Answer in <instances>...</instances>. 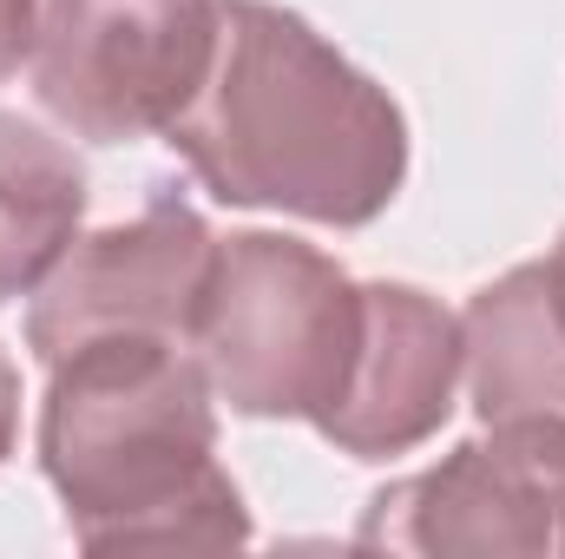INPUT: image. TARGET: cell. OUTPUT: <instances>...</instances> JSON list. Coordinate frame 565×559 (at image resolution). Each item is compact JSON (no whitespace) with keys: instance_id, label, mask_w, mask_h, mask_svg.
<instances>
[{"instance_id":"11","label":"cell","mask_w":565,"mask_h":559,"mask_svg":"<svg viewBox=\"0 0 565 559\" xmlns=\"http://www.w3.org/2000/svg\"><path fill=\"white\" fill-rule=\"evenodd\" d=\"M13 441H20V369L0 349V461L13 454Z\"/></svg>"},{"instance_id":"2","label":"cell","mask_w":565,"mask_h":559,"mask_svg":"<svg viewBox=\"0 0 565 559\" xmlns=\"http://www.w3.org/2000/svg\"><path fill=\"white\" fill-rule=\"evenodd\" d=\"M33 447L86 553L250 547V507L217 461V389L191 342L106 336L60 356Z\"/></svg>"},{"instance_id":"9","label":"cell","mask_w":565,"mask_h":559,"mask_svg":"<svg viewBox=\"0 0 565 559\" xmlns=\"http://www.w3.org/2000/svg\"><path fill=\"white\" fill-rule=\"evenodd\" d=\"M86 224V165L46 126L0 113V303L33 296Z\"/></svg>"},{"instance_id":"10","label":"cell","mask_w":565,"mask_h":559,"mask_svg":"<svg viewBox=\"0 0 565 559\" xmlns=\"http://www.w3.org/2000/svg\"><path fill=\"white\" fill-rule=\"evenodd\" d=\"M33 40H40V0H0V86L33 66Z\"/></svg>"},{"instance_id":"12","label":"cell","mask_w":565,"mask_h":559,"mask_svg":"<svg viewBox=\"0 0 565 559\" xmlns=\"http://www.w3.org/2000/svg\"><path fill=\"white\" fill-rule=\"evenodd\" d=\"M553 257H559V264H565V231H559V244H553Z\"/></svg>"},{"instance_id":"6","label":"cell","mask_w":565,"mask_h":559,"mask_svg":"<svg viewBox=\"0 0 565 559\" xmlns=\"http://www.w3.org/2000/svg\"><path fill=\"white\" fill-rule=\"evenodd\" d=\"M217 231L204 211L158 198L132 224H106L73 238L53 277L26 303V349L53 369L60 356L106 336H158L198 349V316L217 271Z\"/></svg>"},{"instance_id":"7","label":"cell","mask_w":565,"mask_h":559,"mask_svg":"<svg viewBox=\"0 0 565 559\" xmlns=\"http://www.w3.org/2000/svg\"><path fill=\"white\" fill-rule=\"evenodd\" d=\"M362 303L355 376L316 434L349 461H395L447 428L467 376V336L460 316L415 283H362Z\"/></svg>"},{"instance_id":"4","label":"cell","mask_w":565,"mask_h":559,"mask_svg":"<svg viewBox=\"0 0 565 559\" xmlns=\"http://www.w3.org/2000/svg\"><path fill=\"white\" fill-rule=\"evenodd\" d=\"M217 53V0H40L33 99L86 145L164 133Z\"/></svg>"},{"instance_id":"1","label":"cell","mask_w":565,"mask_h":559,"mask_svg":"<svg viewBox=\"0 0 565 559\" xmlns=\"http://www.w3.org/2000/svg\"><path fill=\"white\" fill-rule=\"evenodd\" d=\"M164 145L231 211L375 224L408 184V113L277 0H217V53Z\"/></svg>"},{"instance_id":"5","label":"cell","mask_w":565,"mask_h":559,"mask_svg":"<svg viewBox=\"0 0 565 559\" xmlns=\"http://www.w3.org/2000/svg\"><path fill=\"white\" fill-rule=\"evenodd\" d=\"M355 547L415 559H565V421H487L434 467L388 481Z\"/></svg>"},{"instance_id":"8","label":"cell","mask_w":565,"mask_h":559,"mask_svg":"<svg viewBox=\"0 0 565 559\" xmlns=\"http://www.w3.org/2000/svg\"><path fill=\"white\" fill-rule=\"evenodd\" d=\"M467 395L480 421H565V264L533 257L460 309Z\"/></svg>"},{"instance_id":"3","label":"cell","mask_w":565,"mask_h":559,"mask_svg":"<svg viewBox=\"0 0 565 559\" xmlns=\"http://www.w3.org/2000/svg\"><path fill=\"white\" fill-rule=\"evenodd\" d=\"M362 323V283L329 251L282 231H231L198 316V356L231 415L322 428L355 376Z\"/></svg>"}]
</instances>
